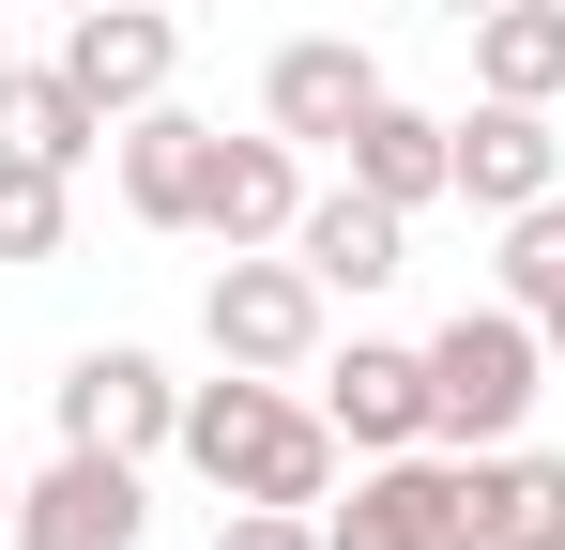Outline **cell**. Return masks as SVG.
Instances as JSON below:
<instances>
[{"instance_id":"obj_5","label":"cell","mask_w":565,"mask_h":550,"mask_svg":"<svg viewBox=\"0 0 565 550\" xmlns=\"http://www.w3.org/2000/svg\"><path fill=\"white\" fill-rule=\"evenodd\" d=\"M46 413H62V444H107V458H169L184 444V382L138 352V337H93V352L46 382Z\"/></svg>"},{"instance_id":"obj_10","label":"cell","mask_w":565,"mask_h":550,"mask_svg":"<svg viewBox=\"0 0 565 550\" xmlns=\"http://www.w3.org/2000/svg\"><path fill=\"white\" fill-rule=\"evenodd\" d=\"M290 214H306V138H230L214 123V169H199V245H290Z\"/></svg>"},{"instance_id":"obj_15","label":"cell","mask_w":565,"mask_h":550,"mask_svg":"<svg viewBox=\"0 0 565 550\" xmlns=\"http://www.w3.org/2000/svg\"><path fill=\"white\" fill-rule=\"evenodd\" d=\"M473 92H504V107H565V0H504V15H473Z\"/></svg>"},{"instance_id":"obj_11","label":"cell","mask_w":565,"mask_h":550,"mask_svg":"<svg viewBox=\"0 0 565 550\" xmlns=\"http://www.w3.org/2000/svg\"><path fill=\"white\" fill-rule=\"evenodd\" d=\"M551 183H565V107L473 92V107H459V199H473V214H535Z\"/></svg>"},{"instance_id":"obj_23","label":"cell","mask_w":565,"mask_h":550,"mask_svg":"<svg viewBox=\"0 0 565 550\" xmlns=\"http://www.w3.org/2000/svg\"><path fill=\"white\" fill-rule=\"evenodd\" d=\"M535 337H551V382H565V321H535Z\"/></svg>"},{"instance_id":"obj_1","label":"cell","mask_w":565,"mask_h":550,"mask_svg":"<svg viewBox=\"0 0 565 550\" xmlns=\"http://www.w3.org/2000/svg\"><path fill=\"white\" fill-rule=\"evenodd\" d=\"M214 489V505H337V413L321 398H290L276 367H214V382H184V444H169Z\"/></svg>"},{"instance_id":"obj_2","label":"cell","mask_w":565,"mask_h":550,"mask_svg":"<svg viewBox=\"0 0 565 550\" xmlns=\"http://www.w3.org/2000/svg\"><path fill=\"white\" fill-rule=\"evenodd\" d=\"M321 550H489V458L473 444L352 458V505H321Z\"/></svg>"},{"instance_id":"obj_12","label":"cell","mask_w":565,"mask_h":550,"mask_svg":"<svg viewBox=\"0 0 565 550\" xmlns=\"http://www.w3.org/2000/svg\"><path fill=\"white\" fill-rule=\"evenodd\" d=\"M62 77L122 123V107H153V92L184 77V31H169L153 0H93V15H62Z\"/></svg>"},{"instance_id":"obj_18","label":"cell","mask_w":565,"mask_h":550,"mask_svg":"<svg viewBox=\"0 0 565 550\" xmlns=\"http://www.w3.org/2000/svg\"><path fill=\"white\" fill-rule=\"evenodd\" d=\"M77 230V169H46L31 138H0V261H62Z\"/></svg>"},{"instance_id":"obj_4","label":"cell","mask_w":565,"mask_h":550,"mask_svg":"<svg viewBox=\"0 0 565 550\" xmlns=\"http://www.w3.org/2000/svg\"><path fill=\"white\" fill-rule=\"evenodd\" d=\"M199 337H214V367H276V382H306V367L337 352V290L290 261V245H230V261L199 275Z\"/></svg>"},{"instance_id":"obj_6","label":"cell","mask_w":565,"mask_h":550,"mask_svg":"<svg viewBox=\"0 0 565 550\" xmlns=\"http://www.w3.org/2000/svg\"><path fill=\"white\" fill-rule=\"evenodd\" d=\"M153 458H107V444H62L46 474H15V550H138L153 536Z\"/></svg>"},{"instance_id":"obj_9","label":"cell","mask_w":565,"mask_h":550,"mask_svg":"<svg viewBox=\"0 0 565 550\" xmlns=\"http://www.w3.org/2000/svg\"><path fill=\"white\" fill-rule=\"evenodd\" d=\"M367 107H382V62L352 46V31H290L276 62H260V123H276V138H306V154H337Z\"/></svg>"},{"instance_id":"obj_3","label":"cell","mask_w":565,"mask_h":550,"mask_svg":"<svg viewBox=\"0 0 565 550\" xmlns=\"http://www.w3.org/2000/svg\"><path fill=\"white\" fill-rule=\"evenodd\" d=\"M535 398H551V337H535V306H459L444 337H428V444H520L535 429Z\"/></svg>"},{"instance_id":"obj_19","label":"cell","mask_w":565,"mask_h":550,"mask_svg":"<svg viewBox=\"0 0 565 550\" xmlns=\"http://www.w3.org/2000/svg\"><path fill=\"white\" fill-rule=\"evenodd\" d=\"M504 306L565 321V183L535 199V214H504Z\"/></svg>"},{"instance_id":"obj_20","label":"cell","mask_w":565,"mask_h":550,"mask_svg":"<svg viewBox=\"0 0 565 550\" xmlns=\"http://www.w3.org/2000/svg\"><path fill=\"white\" fill-rule=\"evenodd\" d=\"M214 550H321V505H230Z\"/></svg>"},{"instance_id":"obj_21","label":"cell","mask_w":565,"mask_h":550,"mask_svg":"<svg viewBox=\"0 0 565 550\" xmlns=\"http://www.w3.org/2000/svg\"><path fill=\"white\" fill-rule=\"evenodd\" d=\"M428 15H459V31H473V15H504V0H428Z\"/></svg>"},{"instance_id":"obj_24","label":"cell","mask_w":565,"mask_h":550,"mask_svg":"<svg viewBox=\"0 0 565 550\" xmlns=\"http://www.w3.org/2000/svg\"><path fill=\"white\" fill-rule=\"evenodd\" d=\"M0 92H15V31H0Z\"/></svg>"},{"instance_id":"obj_16","label":"cell","mask_w":565,"mask_h":550,"mask_svg":"<svg viewBox=\"0 0 565 550\" xmlns=\"http://www.w3.org/2000/svg\"><path fill=\"white\" fill-rule=\"evenodd\" d=\"M0 138H31L46 169H93L122 123H107V107H93L77 77H62V62H15V92H0Z\"/></svg>"},{"instance_id":"obj_22","label":"cell","mask_w":565,"mask_h":550,"mask_svg":"<svg viewBox=\"0 0 565 550\" xmlns=\"http://www.w3.org/2000/svg\"><path fill=\"white\" fill-rule=\"evenodd\" d=\"M0 536H15V458H0Z\"/></svg>"},{"instance_id":"obj_7","label":"cell","mask_w":565,"mask_h":550,"mask_svg":"<svg viewBox=\"0 0 565 550\" xmlns=\"http://www.w3.org/2000/svg\"><path fill=\"white\" fill-rule=\"evenodd\" d=\"M306 398L337 413V444H352V458L428 444V337H352V352L306 367Z\"/></svg>"},{"instance_id":"obj_17","label":"cell","mask_w":565,"mask_h":550,"mask_svg":"<svg viewBox=\"0 0 565 550\" xmlns=\"http://www.w3.org/2000/svg\"><path fill=\"white\" fill-rule=\"evenodd\" d=\"M489 458V550H565V458L535 444H473Z\"/></svg>"},{"instance_id":"obj_8","label":"cell","mask_w":565,"mask_h":550,"mask_svg":"<svg viewBox=\"0 0 565 550\" xmlns=\"http://www.w3.org/2000/svg\"><path fill=\"white\" fill-rule=\"evenodd\" d=\"M290 261L321 275L337 306H367V290H397V275H413V214H397V199H367V183H306Z\"/></svg>"},{"instance_id":"obj_13","label":"cell","mask_w":565,"mask_h":550,"mask_svg":"<svg viewBox=\"0 0 565 550\" xmlns=\"http://www.w3.org/2000/svg\"><path fill=\"white\" fill-rule=\"evenodd\" d=\"M107 169H122V214H138V230H199V169H214V123L153 92V107H122Z\"/></svg>"},{"instance_id":"obj_14","label":"cell","mask_w":565,"mask_h":550,"mask_svg":"<svg viewBox=\"0 0 565 550\" xmlns=\"http://www.w3.org/2000/svg\"><path fill=\"white\" fill-rule=\"evenodd\" d=\"M337 154H352V183H367V199H397V214L459 199V123H444V107H397V92H382Z\"/></svg>"},{"instance_id":"obj_25","label":"cell","mask_w":565,"mask_h":550,"mask_svg":"<svg viewBox=\"0 0 565 550\" xmlns=\"http://www.w3.org/2000/svg\"><path fill=\"white\" fill-rule=\"evenodd\" d=\"M46 15H93V0H46Z\"/></svg>"}]
</instances>
